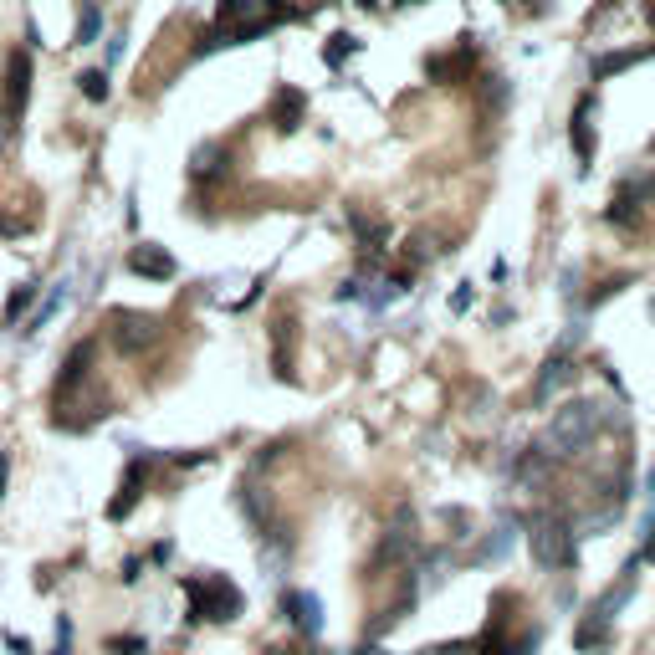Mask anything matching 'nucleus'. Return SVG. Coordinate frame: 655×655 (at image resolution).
Masks as SVG:
<instances>
[{"label":"nucleus","instance_id":"obj_1","mask_svg":"<svg viewBox=\"0 0 655 655\" xmlns=\"http://www.w3.org/2000/svg\"><path fill=\"white\" fill-rule=\"evenodd\" d=\"M604 425V405L599 400H569L563 410H553L548 430H543V451L558 461H574L594 446V435Z\"/></svg>","mask_w":655,"mask_h":655},{"label":"nucleus","instance_id":"obj_2","mask_svg":"<svg viewBox=\"0 0 655 655\" xmlns=\"http://www.w3.org/2000/svg\"><path fill=\"white\" fill-rule=\"evenodd\" d=\"M528 548L538 558V569H548V574H563V569H574V563H579V533L563 517H553V512L528 522Z\"/></svg>","mask_w":655,"mask_h":655},{"label":"nucleus","instance_id":"obj_3","mask_svg":"<svg viewBox=\"0 0 655 655\" xmlns=\"http://www.w3.org/2000/svg\"><path fill=\"white\" fill-rule=\"evenodd\" d=\"M185 594H190V620H215V625H226V620L241 615V589H236L226 574L190 579Z\"/></svg>","mask_w":655,"mask_h":655},{"label":"nucleus","instance_id":"obj_4","mask_svg":"<svg viewBox=\"0 0 655 655\" xmlns=\"http://www.w3.org/2000/svg\"><path fill=\"white\" fill-rule=\"evenodd\" d=\"M26 103H31V57L11 52L6 82H0V118H6V128H16L26 118Z\"/></svg>","mask_w":655,"mask_h":655},{"label":"nucleus","instance_id":"obj_5","mask_svg":"<svg viewBox=\"0 0 655 655\" xmlns=\"http://www.w3.org/2000/svg\"><path fill=\"white\" fill-rule=\"evenodd\" d=\"M108 328H113V343L123 348V354H144V348L159 343V318L149 313H108Z\"/></svg>","mask_w":655,"mask_h":655},{"label":"nucleus","instance_id":"obj_6","mask_svg":"<svg viewBox=\"0 0 655 655\" xmlns=\"http://www.w3.org/2000/svg\"><path fill=\"white\" fill-rule=\"evenodd\" d=\"M574 379H579V369H574L569 354H548L543 369H538V379H533V405H548L558 389H569Z\"/></svg>","mask_w":655,"mask_h":655},{"label":"nucleus","instance_id":"obj_7","mask_svg":"<svg viewBox=\"0 0 655 655\" xmlns=\"http://www.w3.org/2000/svg\"><path fill=\"white\" fill-rule=\"evenodd\" d=\"M282 615H287L302 635H318V630H323V604H318V594H308V589H282Z\"/></svg>","mask_w":655,"mask_h":655},{"label":"nucleus","instance_id":"obj_8","mask_svg":"<svg viewBox=\"0 0 655 655\" xmlns=\"http://www.w3.org/2000/svg\"><path fill=\"white\" fill-rule=\"evenodd\" d=\"M149 471H154V461H149V456H134V461H128V476H123V487H118V497L108 502V517H113V522L134 512V502L144 497V482H149Z\"/></svg>","mask_w":655,"mask_h":655},{"label":"nucleus","instance_id":"obj_9","mask_svg":"<svg viewBox=\"0 0 655 655\" xmlns=\"http://www.w3.org/2000/svg\"><path fill=\"white\" fill-rule=\"evenodd\" d=\"M569 139H574V154H579V164L589 169V159H594V93H584V98L574 103V118H569Z\"/></svg>","mask_w":655,"mask_h":655},{"label":"nucleus","instance_id":"obj_10","mask_svg":"<svg viewBox=\"0 0 655 655\" xmlns=\"http://www.w3.org/2000/svg\"><path fill=\"white\" fill-rule=\"evenodd\" d=\"M128 272L164 282V277H174V256L164 246H134V251H128Z\"/></svg>","mask_w":655,"mask_h":655},{"label":"nucleus","instance_id":"obj_11","mask_svg":"<svg viewBox=\"0 0 655 655\" xmlns=\"http://www.w3.org/2000/svg\"><path fill=\"white\" fill-rule=\"evenodd\" d=\"M302 108H308V98H302L297 87H282V93H277V108H272V118H277V128H282V134H287V128H297Z\"/></svg>","mask_w":655,"mask_h":655},{"label":"nucleus","instance_id":"obj_12","mask_svg":"<svg viewBox=\"0 0 655 655\" xmlns=\"http://www.w3.org/2000/svg\"><path fill=\"white\" fill-rule=\"evenodd\" d=\"M645 57H655V47H635V52H609V57H599V62H594V77H615V72H625V67H635V62H645Z\"/></svg>","mask_w":655,"mask_h":655},{"label":"nucleus","instance_id":"obj_13","mask_svg":"<svg viewBox=\"0 0 655 655\" xmlns=\"http://www.w3.org/2000/svg\"><path fill=\"white\" fill-rule=\"evenodd\" d=\"M98 26H103L98 6H93V0H82V11H77V41H82V47H87V41L98 36Z\"/></svg>","mask_w":655,"mask_h":655},{"label":"nucleus","instance_id":"obj_14","mask_svg":"<svg viewBox=\"0 0 655 655\" xmlns=\"http://www.w3.org/2000/svg\"><path fill=\"white\" fill-rule=\"evenodd\" d=\"M77 82H82V93L93 98V103H103V98H108V72H82Z\"/></svg>","mask_w":655,"mask_h":655},{"label":"nucleus","instance_id":"obj_15","mask_svg":"<svg viewBox=\"0 0 655 655\" xmlns=\"http://www.w3.org/2000/svg\"><path fill=\"white\" fill-rule=\"evenodd\" d=\"M354 47H359V41H354V36H348V31H338V36H333V47H323V57H328V62L338 67V62H343L348 52H354Z\"/></svg>","mask_w":655,"mask_h":655},{"label":"nucleus","instance_id":"obj_16","mask_svg":"<svg viewBox=\"0 0 655 655\" xmlns=\"http://www.w3.org/2000/svg\"><path fill=\"white\" fill-rule=\"evenodd\" d=\"M108 650H113V655H139L144 640H134V635H128V640H108Z\"/></svg>","mask_w":655,"mask_h":655},{"label":"nucleus","instance_id":"obj_17","mask_svg":"<svg viewBox=\"0 0 655 655\" xmlns=\"http://www.w3.org/2000/svg\"><path fill=\"white\" fill-rule=\"evenodd\" d=\"M31 292H36V287H21V292L11 297V308H6V318H21V308H26V302H31Z\"/></svg>","mask_w":655,"mask_h":655},{"label":"nucleus","instance_id":"obj_18","mask_svg":"<svg viewBox=\"0 0 655 655\" xmlns=\"http://www.w3.org/2000/svg\"><path fill=\"white\" fill-rule=\"evenodd\" d=\"M645 502H655V466H650V476H645Z\"/></svg>","mask_w":655,"mask_h":655},{"label":"nucleus","instance_id":"obj_19","mask_svg":"<svg viewBox=\"0 0 655 655\" xmlns=\"http://www.w3.org/2000/svg\"><path fill=\"white\" fill-rule=\"evenodd\" d=\"M0 492H6V451H0Z\"/></svg>","mask_w":655,"mask_h":655},{"label":"nucleus","instance_id":"obj_20","mask_svg":"<svg viewBox=\"0 0 655 655\" xmlns=\"http://www.w3.org/2000/svg\"><path fill=\"white\" fill-rule=\"evenodd\" d=\"M507 6H522V0H507Z\"/></svg>","mask_w":655,"mask_h":655},{"label":"nucleus","instance_id":"obj_21","mask_svg":"<svg viewBox=\"0 0 655 655\" xmlns=\"http://www.w3.org/2000/svg\"><path fill=\"white\" fill-rule=\"evenodd\" d=\"M650 21H655V6H650Z\"/></svg>","mask_w":655,"mask_h":655}]
</instances>
